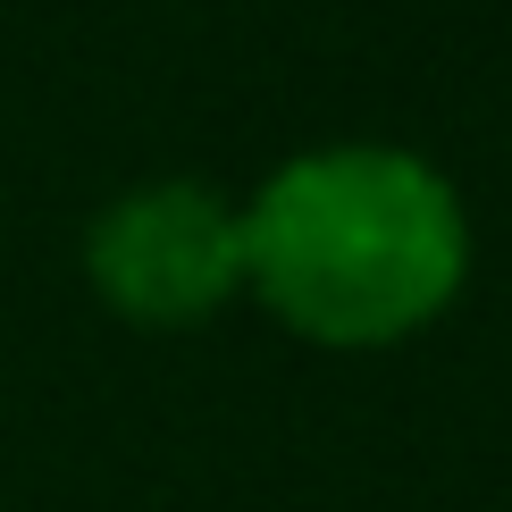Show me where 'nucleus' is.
Wrapping results in <instances>:
<instances>
[{
	"instance_id": "f257e3e1",
	"label": "nucleus",
	"mask_w": 512,
	"mask_h": 512,
	"mask_svg": "<svg viewBox=\"0 0 512 512\" xmlns=\"http://www.w3.org/2000/svg\"><path fill=\"white\" fill-rule=\"evenodd\" d=\"M471 286V202L412 143H311L244 202V294L319 353H387Z\"/></svg>"
},
{
	"instance_id": "f03ea898",
	"label": "nucleus",
	"mask_w": 512,
	"mask_h": 512,
	"mask_svg": "<svg viewBox=\"0 0 512 512\" xmlns=\"http://www.w3.org/2000/svg\"><path fill=\"white\" fill-rule=\"evenodd\" d=\"M84 286L126 328H202L244 294V202L202 177H143L84 219Z\"/></svg>"
}]
</instances>
